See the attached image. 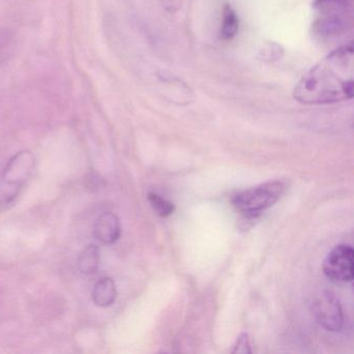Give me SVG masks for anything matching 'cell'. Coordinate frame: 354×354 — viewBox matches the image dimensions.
<instances>
[{"label":"cell","mask_w":354,"mask_h":354,"mask_svg":"<svg viewBox=\"0 0 354 354\" xmlns=\"http://www.w3.org/2000/svg\"><path fill=\"white\" fill-rule=\"evenodd\" d=\"M92 296L93 301L97 306L107 308L113 306L118 296L117 287L113 279L109 277L99 279L93 290Z\"/></svg>","instance_id":"cell-8"},{"label":"cell","mask_w":354,"mask_h":354,"mask_svg":"<svg viewBox=\"0 0 354 354\" xmlns=\"http://www.w3.org/2000/svg\"><path fill=\"white\" fill-rule=\"evenodd\" d=\"M94 235L104 244H113L120 239L121 225L119 217L113 213L106 212L98 217L94 225Z\"/></svg>","instance_id":"cell-7"},{"label":"cell","mask_w":354,"mask_h":354,"mask_svg":"<svg viewBox=\"0 0 354 354\" xmlns=\"http://www.w3.org/2000/svg\"><path fill=\"white\" fill-rule=\"evenodd\" d=\"M313 8L323 16L352 13V0H315Z\"/></svg>","instance_id":"cell-10"},{"label":"cell","mask_w":354,"mask_h":354,"mask_svg":"<svg viewBox=\"0 0 354 354\" xmlns=\"http://www.w3.org/2000/svg\"><path fill=\"white\" fill-rule=\"evenodd\" d=\"M34 167L35 157L30 151H22L9 161L3 176V186L0 188L5 194L6 204L17 196L19 189L32 175Z\"/></svg>","instance_id":"cell-3"},{"label":"cell","mask_w":354,"mask_h":354,"mask_svg":"<svg viewBox=\"0 0 354 354\" xmlns=\"http://www.w3.org/2000/svg\"><path fill=\"white\" fill-rule=\"evenodd\" d=\"M100 264V250L95 244L86 246L78 258V268L84 274H94Z\"/></svg>","instance_id":"cell-9"},{"label":"cell","mask_w":354,"mask_h":354,"mask_svg":"<svg viewBox=\"0 0 354 354\" xmlns=\"http://www.w3.org/2000/svg\"><path fill=\"white\" fill-rule=\"evenodd\" d=\"M313 28L315 34L325 38L341 36L352 28V13L323 16L315 22Z\"/></svg>","instance_id":"cell-6"},{"label":"cell","mask_w":354,"mask_h":354,"mask_svg":"<svg viewBox=\"0 0 354 354\" xmlns=\"http://www.w3.org/2000/svg\"><path fill=\"white\" fill-rule=\"evenodd\" d=\"M323 272L335 281H351L354 277V250L349 244L335 246L323 262Z\"/></svg>","instance_id":"cell-4"},{"label":"cell","mask_w":354,"mask_h":354,"mask_svg":"<svg viewBox=\"0 0 354 354\" xmlns=\"http://www.w3.org/2000/svg\"><path fill=\"white\" fill-rule=\"evenodd\" d=\"M223 26H221V37L223 40H232L237 34L239 28V20L233 8L227 3L223 7Z\"/></svg>","instance_id":"cell-11"},{"label":"cell","mask_w":354,"mask_h":354,"mask_svg":"<svg viewBox=\"0 0 354 354\" xmlns=\"http://www.w3.org/2000/svg\"><path fill=\"white\" fill-rule=\"evenodd\" d=\"M353 45L331 51L301 78L294 98L306 105H323L353 98Z\"/></svg>","instance_id":"cell-1"},{"label":"cell","mask_w":354,"mask_h":354,"mask_svg":"<svg viewBox=\"0 0 354 354\" xmlns=\"http://www.w3.org/2000/svg\"><path fill=\"white\" fill-rule=\"evenodd\" d=\"M283 192L285 186L281 181L266 182L239 192L234 196L232 203L239 212L248 216H256L273 206Z\"/></svg>","instance_id":"cell-2"},{"label":"cell","mask_w":354,"mask_h":354,"mask_svg":"<svg viewBox=\"0 0 354 354\" xmlns=\"http://www.w3.org/2000/svg\"><path fill=\"white\" fill-rule=\"evenodd\" d=\"M148 200L150 202L151 206L154 209L155 212L157 215L160 217L171 216L175 211V205L169 201L165 200V198H161L158 194H153L150 192L148 194Z\"/></svg>","instance_id":"cell-12"},{"label":"cell","mask_w":354,"mask_h":354,"mask_svg":"<svg viewBox=\"0 0 354 354\" xmlns=\"http://www.w3.org/2000/svg\"><path fill=\"white\" fill-rule=\"evenodd\" d=\"M313 314L317 322L326 330H341L344 315L339 300L330 293H325L313 306Z\"/></svg>","instance_id":"cell-5"},{"label":"cell","mask_w":354,"mask_h":354,"mask_svg":"<svg viewBox=\"0 0 354 354\" xmlns=\"http://www.w3.org/2000/svg\"><path fill=\"white\" fill-rule=\"evenodd\" d=\"M232 353H252L248 333H241L238 337L237 341H236L235 345H234V349L232 350Z\"/></svg>","instance_id":"cell-14"},{"label":"cell","mask_w":354,"mask_h":354,"mask_svg":"<svg viewBox=\"0 0 354 354\" xmlns=\"http://www.w3.org/2000/svg\"><path fill=\"white\" fill-rule=\"evenodd\" d=\"M283 53V50L281 45L277 44V43H270L265 46L262 51H260L259 57L263 61H277V59H281Z\"/></svg>","instance_id":"cell-13"},{"label":"cell","mask_w":354,"mask_h":354,"mask_svg":"<svg viewBox=\"0 0 354 354\" xmlns=\"http://www.w3.org/2000/svg\"><path fill=\"white\" fill-rule=\"evenodd\" d=\"M1 53H3V51H1V47H0V57H1Z\"/></svg>","instance_id":"cell-15"}]
</instances>
